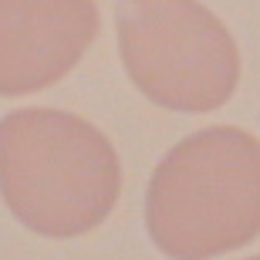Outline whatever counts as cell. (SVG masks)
<instances>
[{
	"label": "cell",
	"mask_w": 260,
	"mask_h": 260,
	"mask_svg": "<svg viewBox=\"0 0 260 260\" xmlns=\"http://www.w3.org/2000/svg\"><path fill=\"white\" fill-rule=\"evenodd\" d=\"M0 196L27 230L71 240L108 220L122 162L108 135L61 108L0 118Z\"/></svg>",
	"instance_id": "6da1fadb"
},
{
	"label": "cell",
	"mask_w": 260,
	"mask_h": 260,
	"mask_svg": "<svg viewBox=\"0 0 260 260\" xmlns=\"http://www.w3.org/2000/svg\"><path fill=\"white\" fill-rule=\"evenodd\" d=\"M149 237L173 260H210L260 233V142L233 125L186 135L145 189Z\"/></svg>",
	"instance_id": "7a4b0ae2"
},
{
	"label": "cell",
	"mask_w": 260,
	"mask_h": 260,
	"mask_svg": "<svg viewBox=\"0 0 260 260\" xmlns=\"http://www.w3.org/2000/svg\"><path fill=\"white\" fill-rule=\"evenodd\" d=\"M115 30L132 85L155 105L213 112L237 91V41L200 0H118Z\"/></svg>",
	"instance_id": "3957f363"
},
{
	"label": "cell",
	"mask_w": 260,
	"mask_h": 260,
	"mask_svg": "<svg viewBox=\"0 0 260 260\" xmlns=\"http://www.w3.org/2000/svg\"><path fill=\"white\" fill-rule=\"evenodd\" d=\"M95 38V0H0V95L51 88Z\"/></svg>",
	"instance_id": "277c9868"
},
{
	"label": "cell",
	"mask_w": 260,
	"mask_h": 260,
	"mask_svg": "<svg viewBox=\"0 0 260 260\" xmlns=\"http://www.w3.org/2000/svg\"><path fill=\"white\" fill-rule=\"evenodd\" d=\"M250 260H260V257H250Z\"/></svg>",
	"instance_id": "5b68a950"
}]
</instances>
